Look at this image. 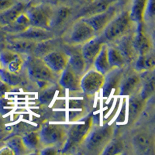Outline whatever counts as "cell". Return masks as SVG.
Segmentation results:
<instances>
[{"mask_svg":"<svg viewBox=\"0 0 155 155\" xmlns=\"http://www.w3.org/2000/svg\"><path fill=\"white\" fill-rule=\"evenodd\" d=\"M4 129H5V123L2 119L0 117V133H2L4 130Z\"/></svg>","mask_w":155,"mask_h":155,"instance_id":"43","label":"cell"},{"mask_svg":"<svg viewBox=\"0 0 155 155\" xmlns=\"http://www.w3.org/2000/svg\"><path fill=\"white\" fill-rule=\"evenodd\" d=\"M132 144L138 154H153L154 151V137L148 132H140L133 137Z\"/></svg>","mask_w":155,"mask_h":155,"instance_id":"9","label":"cell"},{"mask_svg":"<svg viewBox=\"0 0 155 155\" xmlns=\"http://www.w3.org/2000/svg\"><path fill=\"white\" fill-rule=\"evenodd\" d=\"M16 3L15 0H0V12L12 7Z\"/></svg>","mask_w":155,"mask_h":155,"instance_id":"38","label":"cell"},{"mask_svg":"<svg viewBox=\"0 0 155 155\" xmlns=\"http://www.w3.org/2000/svg\"><path fill=\"white\" fill-rule=\"evenodd\" d=\"M135 34H134V42L137 55L147 54L150 52L152 45L149 36L145 32L143 23H137Z\"/></svg>","mask_w":155,"mask_h":155,"instance_id":"14","label":"cell"},{"mask_svg":"<svg viewBox=\"0 0 155 155\" xmlns=\"http://www.w3.org/2000/svg\"><path fill=\"white\" fill-rule=\"evenodd\" d=\"M59 84L63 88H67L72 92L81 91V77L76 74L74 71L69 67L68 64L61 73Z\"/></svg>","mask_w":155,"mask_h":155,"instance_id":"17","label":"cell"},{"mask_svg":"<svg viewBox=\"0 0 155 155\" xmlns=\"http://www.w3.org/2000/svg\"><path fill=\"white\" fill-rule=\"evenodd\" d=\"M154 12V0H148L143 15V20L145 19L147 20H153L155 15Z\"/></svg>","mask_w":155,"mask_h":155,"instance_id":"37","label":"cell"},{"mask_svg":"<svg viewBox=\"0 0 155 155\" xmlns=\"http://www.w3.org/2000/svg\"><path fill=\"white\" fill-rule=\"evenodd\" d=\"M142 81V77L137 71H133L124 76L120 83L119 93L120 95H132L135 94Z\"/></svg>","mask_w":155,"mask_h":155,"instance_id":"16","label":"cell"},{"mask_svg":"<svg viewBox=\"0 0 155 155\" xmlns=\"http://www.w3.org/2000/svg\"><path fill=\"white\" fill-rule=\"evenodd\" d=\"M133 22L129 11H124L116 16L103 30V37L106 41L113 42L118 41L123 36L130 33Z\"/></svg>","mask_w":155,"mask_h":155,"instance_id":"4","label":"cell"},{"mask_svg":"<svg viewBox=\"0 0 155 155\" xmlns=\"http://www.w3.org/2000/svg\"><path fill=\"white\" fill-rule=\"evenodd\" d=\"M27 7H28L27 3L19 2H16L12 7L9 8L6 10L1 12H0V25L2 27H5L6 25L12 23L20 13L26 11Z\"/></svg>","mask_w":155,"mask_h":155,"instance_id":"23","label":"cell"},{"mask_svg":"<svg viewBox=\"0 0 155 155\" xmlns=\"http://www.w3.org/2000/svg\"><path fill=\"white\" fill-rule=\"evenodd\" d=\"M131 1H132V0H118L119 5H120V6H122V7H124L126 5H129L130 2L131 3Z\"/></svg>","mask_w":155,"mask_h":155,"instance_id":"42","label":"cell"},{"mask_svg":"<svg viewBox=\"0 0 155 155\" xmlns=\"http://www.w3.org/2000/svg\"><path fill=\"white\" fill-rule=\"evenodd\" d=\"M116 0H95L80 11L78 17L85 19L104 12L113 5Z\"/></svg>","mask_w":155,"mask_h":155,"instance_id":"19","label":"cell"},{"mask_svg":"<svg viewBox=\"0 0 155 155\" xmlns=\"http://www.w3.org/2000/svg\"><path fill=\"white\" fill-rule=\"evenodd\" d=\"M23 64H24V61H23L21 55L19 54V56H17L15 58L14 60L12 61L8 64L7 67L5 68L8 69V70L10 71H12V72L13 73L19 74L20 71L23 68Z\"/></svg>","mask_w":155,"mask_h":155,"instance_id":"36","label":"cell"},{"mask_svg":"<svg viewBox=\"0 0 155 155\" xmlns=\"http://www.w3.org/2000/svg\"><path fill=\"white\" fill-rule=\"evenodd\" d=\"M124 75V68H114L105 74V81L102 86V94L108 97L113 90L119 89Z\"/></svg>","mask_w":155,"mask_h":155,"instance_id":"13","label":"cell"},{"mask_svg":"<svg viewBox=\"0 0 155 155\" xmlns=\"http://www.w3.org/2000/svg\"><path fill=\"white\" fill-rule=\"evenodd\" d=\"M37 44L35 41L12 36L6 40L5 48L18 54H30L34 52Z\"/></svg>","mask_w":155,"mask_h":155,"instance_id":"15","label":"cell"},{"mask_svg":"<svg viewBox=\"0 0 155 155\" xmlns=\"http://www.w3.org/2000/svg\"><path fill=\"white\" fill-rule=\"evenodd\" d=\"M0 80L10 87H16L21 83L22 79L19 74L13 73L5 68H0Z\"/></svg>","mask_w":155,"mask_h":155,"instance_id":"30","label":"cell"},{"mask_svg":"<svg viewBox=\"0 0 155 155\" xmlns=\"http://www.w3.org/2000/svg\"><path fill=\"white\" fill-rule=\"evenodd\" d=\"M41 1H44V2H48V1H51V0H41Z\"/></svg>","mask_w":155,"mask_h":155,"instance_id":"44","label":"cell"},{"mask_svg":"<svg viewBox=\"0 0 155 155\" xmlns=\"http://www.w3.org/2000/svg\"><path fill=\"white\" fill-rule=\"evenodd\" d=\"M30 26H31V23H30V19H29L26 11H24L20 13L12 23L3 27V29L5 31L9 32L12 34V35H14V34H17L25 31Z\"/></svg>","mask_w":155,"mask_h":155,"instance_id":"24","label":"cell"},{"mask_svg":"<svg viewBox=\"0 0 155 155\" xmlns=\"http://www.w3.org/2000/svg\"><path fill=\"white\" fill-rule=\"evenodd\" d=\"M116 13H117V8L115 5H112L104 12L82 19L87 22L97 33L104 30L106 26L116 17Z\"/></svg>","mask_w":155,"mask_h":155,"instance_id":"11","label":"cell"},{"mask_svg":"<svg viewBox=\"0 0 155 155\" xmlns=\"http://www.w3.org/2000/svg\"><path fill=\"white\" fill-rule=\"evenodd\" d=\"M146 101L141 99L140 95H130L128 106V123L133 124L137 121L144 109Z\"/></svg>","mask_w":155,"mask_h":155,"instance_id":"21","label":"cell"},{"mask_svg":"<svg viewBox=\"0 0 155 155\" xmlns=\"http://www.w3.org/2000/svg\"><path fill=\"white\" fill-rule=\"evenodd\" d=\"M12 36L27 39V40L35 41L37 43L54 37V34L51 33V30L40 28V27H34V26H30L25 31L19 33V34H14Z\"/></svg>","mask_w":155,"mask_h":155,"instance_id":"20","label":"cell"},{"mask_svg":"<svg viewBox=\"0 0 155 155\" xmlns=\"http://www.w3.org/2000/svg\"><path fill=\"white\" fill-rule=\"evenodd\" d=\"M114 129L112 126L92 127L85 139V147L92 153L101 154L106 145L113 139Z\"/></svg>","mask_w":155,"mask_h":155,"instance_id":"3","label":"cell"},{"mask_svg":"<svg viewBox=\"0 0 155 155\" xmlns=\"http://www.w3.org/2000/svg\"><path fill=\"white\" fill-rule=\"evenodd\" d=\"M116 41V48L124 55L127 62L133 61L137 57V53L134 46V34L128 33Z\"/></svg>","mask_w":155,"mask_h":155,"instance_id":"18","label":"cell"},{"mask_svg":"<svg viewBox=\"0 0 155 155\" xmlns=\"http://www.w3.org/2000/svg\"><path fill=\"white\" fill-rule=\"evenodd\" d=\"M125 149V143L121 139H112L103 149L101 154L115 155L121 154Z\"/></svg>","mask_w":155,"mask_h":155,"instance_id":"31","label":"cell"},{"mask_svg":"<svg viewBox=\"0 0 155 155\" xmlns=\"http://www.w3.org/2000/svg\"><path fill=\"white\" fill-rule=\"evenodd\" d=\"M41 143L45 146H61L67 140L68 130L60 124H45L39 131Z\"/></svg>","mask_w":155,"mask_h":155,"instance_id":"6","label":"cell"},{"mask_svg":"<svg viewBox=\"0 0 155 155\" xmlns=\"http://www.w3.org/2000/svg\"><path fill=\"white\" fill-rule=\"evenodd\" d=\"M71 14V9L68 6H61L54 12L52 21H51V28L59 27L70 17Z\"/></svg>","mask_w":155,"mask_h":155,"instance_id":"29","label":"cell"},{"mask_svg":"<svg viewBox=\"0 0 155 155\" xmlns=\"http://www.w3.org/2000/svg\"><path fill=\"white\" fill-rule=\"evenodd\" d=\"M105 75L95 68L88 70L81 77V92L87 95H93L102 88Z\"/></svg>","mask_w":155,"mask_h":155,"instance_id":"7","label":"cell"},{"mask_svg":"<svg viewBox=\"0 0 155 155\" xmlns=\"http://www.w3.org/2000/svg\"><path fill=\"white\" fill-rule=\"evenodd\" d=\"M106 44V40L103 36L102 37H93L90 41H87L83 44L81 49V53L85 58L88 67L91 64H93L94 61L100 52L102 46Z\"/></svg>","mask_w":155,"mask_h":155,"instance_id":"12","label":"cell"},{"mask_svg":"<svg viewBox=\"0 0 155 155\" xmlns=\"http://www.w3.org/2000/svg\"><path fill=\"white\" fill-rule=\"evenodd\" d=\"M58 147L56 146H45V147L43 148L41 150V154H56L58 153Z\"/></svg>","mask_w":155,"mask_h":155,"instance_id":"39","label":"cell"},{"mask_svg":"<svg viewBox=\"0 0 155 155\" xmlns=\"http://www.w3.org/2000/svg\"><path fill=\"white\" fill-rule=\"evenodd\" d=\"M20 54H18L12 51L9 49H5L0 53V65L2 68H6L7 65L10 63L12 61H13L15 58Z\"/></svg>","mask_w":155,"mask_h":155,"instance_id":"35","label":"cell"},{"mask_svg":"<svg viewBox=\"0 0 155 155\" xmlns=\"http://www.w3.org/2000/svg\"><path fill=\"white\" fill-rule=\"evenodd\" d=\"M69 57L68 66L77 74L81 77L85 74V70L88 68L85 58L81 53V49H72L71 53L68 54Z\"/></svg>","mask_w":155,"mask_h":155,"instance_id":"22","label":"cell"},{"mask_svg":"<svg viewBox=\"0 0 155 155\" xmlns=\"http://www.w3.org/2000/svg\"><path fill=\"white\" fill-rule=\"evenodd\" d=\"M154 76L152 74L150 77H148L145 81L143 87L141 88L140 92L139 93L141 99L144 101H147L150 97L153 95L155 90V83H154Z\"/></svg>","mask_w":155,"mask_h":155,"instance_id":"34","label":"cell"},{"mask_svg":"<svg viewBox=\"0 0 155 155\" xmlns=\"http://www.w3.org/2000/svg\"><path fill=\"white\" fill-rule=\"evenodd\" d=\"M0 154H14V152L12 151L9 147L5 144L0 149Z\"/></svg>","mask_w":155,"mask_h":155,"instance_id":"41","label":"cell"},{"mask_svg":"<svg viewBox=\"0 0 155 155\" xmlns=\"http://www.w3.org/2000/svg\"><path fill=\"white\" fill-rule=\"evenodd\" d=\"M95 36V30L84 19H81L73 26L70 40L74 44H84Z\"/></svg>","mask_w":155,"mask_h":155,"instance_id":"8","label":"cell"},{"mask_svg":"<svg viewBox=\"0 0 155 155\" xmlns=\"http://www.w3.org/2000/svg\"><path fill=\"white\" fill-rule=\"evenodd\" d=\"M57 45H58V43L54 37L45 40V41H40L36 45V48L33 53L34 56L43 58L50 52L55 51Z\"/></svg>","mask_w":155,"mask_h":155,"instance_id":"27","label":"cell"},{"mask_svg":"<svg viewBox=\"0 0 155 155\" xmlns=\"http://www.w3.org/2000/svg\"><path fill=\"white\" fill-rule=\"evenodd\" d=\"M42 59L54 73L61 74L64 69L67 67L69 57L65 52L55 50L45 55Z\"/></svg>","mask_w":155,"mask_h":155,"instance_id":"10","label":"cell"},{"mask_svg":"<svg viewBox=\"0 0 155 155\" xmlns=\"http://www.w3.org/2000/svg\"><path fill=\"white\" fill-rule=\"evenodd\" d=\"M93 127V116L88 115L77 124H74L68 130L67 140L62 147V153H68L74 150L85 142Z\"/></svg>","mask_w":155,"mask_h":155,"instance_id":"1","label":"cell"},{"mask_svg":"<svg viewBox=\"0 0 155 155\" xmlns=\"http://www.w3.org/2000/svg\"><path fill=\"white\" fill-rule=\"evenodd\" d=\"M22 139L27 150H37L41 144L40 135L37 131H32L25 134L22 137Z\"/></svg>","mask_w":155,"mask_h":155,"instance_id":"33","label":"cell"},{"mask_svg":"<svg viewBox=\"0 0 155 155\" xmlns=\"http://www.w3.org/2000/svg\"><path fill=\"white\" fill-rule=\"evenodd\" d=\"M24 64L27 68V74L30 79L36 83L53 82L56 81L57 74L54 73L47 65L42 58L30 55L27 58Z\"/></svg>","mask_w":155,"mask_h":155,"instance_id":"2","label":"cell"},{"mask_svg":"<svg viewBox=\"0 0 155 155\" xmlns=\"http://www.w3.org/2000/svg\"><path fill=\"white\" fill-rule=\"evenodd\" d=\"M0 68H1V65H0Z\"/></svg>","mask_w":155,"mask_h":155,"instance_id":"45","label":"cell"},{"mask_svg":"<svg viewBox=\"0 0 155 155\" xmlns=\"http://www.w3.org/2000/svg\"><path fill=\"white\" fill-rule=\"evenodd\" d=\"M54 9L46 3L31 5L26 9L31 26L51 30Z\"/></svg>","mask_w":155,"mask_h":155,"instance_id":"5","label":"cell"},{"mask_svg":"<svg viewBox=\"0 0 155 155\" xmlns=\"http://www.w3.org/2000/svg\"><path fill=\"white\" fill-rule=\"evenodd\" d=\"M10 88L11 87L9 85L0 80V97H3L5 93L9 92L10 91Z\"/></svg>","mask_w":155,"mask_h":155,"instance_id":"40","label":"cell"},{"mask_svg":"<svg viewBox=\"0 0 155 155\" xmlns=\"http://www.w3.org/2000/svg\"><path fill=\"white\" fill-rule=\"evenodd\" d=\"M93 64L95 68L104 75L111 69L108 59V46L106 44L102 46L100 52L94 61Z\"/></svg>","mask_w":155,"mask_h":155,"instance_id":"26","label":"cell"},{"mask_svg":"<svg viewBox=\"0 0 155 155\" xmlns=\"http://www.w3.org/2000/svg\"><path fill=\"white\" fill-rule=\"evenodd\" d=\"M108 59L111 68H124L127 61L116 47L108 48Z\"/></svg>","mask_w":155,"mask_h":155,"instance_id":"28","label":"cell"},{"mask_svg":"<svg viewBox=\"0 0 155 155\" xmlns=\"http://www.w3.org/2000/svg\"><path fill=\"white\" fill-rule=\"evenodd\" d=\"M5 144L12 149L14 154H24L27 153V148L23 143L21 137H12L5 141Z\"/></svg>","mask_w":155,"mask_h":155,"instance_id":"32","label":"cell"},{"mask_svg":"<svg viewBox=\"0 0 155 155\" xmlns=\"http://www.w3.org/2000/svg\"><path fill=\"white\" fill-rule=\"evenodd\" d=\"M148 0H132L130 16L133 22L135 23H143V15Z\"/></svg>","mask_w":155,"mask_h":155,"instance_id":"25","label":"cell"}]
</instances>
